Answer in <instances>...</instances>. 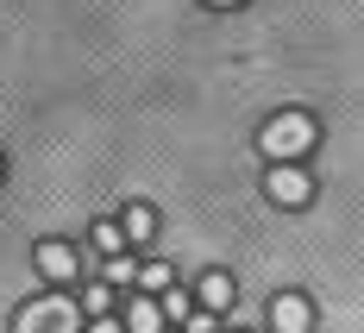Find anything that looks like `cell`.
Instances as JSON below:
<instances>
[{
  "label": "cell",
  "instance_id": "cell-13",
  "mask_svg": "<svg viewBox=\"0 0 364 333\" xmlns=\"http://www.w3.org/2000/svg\"><path fill=\"white\" fill-rule=\"evenodd\" d=\"M101 277H107L113 290H119V283H132V277H139V264H132L126 252H119V258H107V270H101Z\"/></svg>",
  "mask_w": 364,
  "mask_h": 333
},
{
  "label": "cell",
  "instance_id": "cell-12",
  "mask_svg": "<svg viewBox=\"0 0 364 333\" xmlns=\"http://www.w3.org/2000/svg\"><path fill=\"white\" fill-rule=\"evenodd\" d=\"M82 308H88V314H113V283H107V277L82 290Z\"/></svg>",
  "mask_w": 364,
  "mask_h": 333
},
{
  "label": "cell",
  "instance_id": "cell-11",
  "mask_svg": "<svg viewBox=\"0 0 364 333\" xmlns=\"http://www.w3.org/2000/svg\"><path fill=\"white\" fill-rule=\"evenodd\" d=\"M95 245H101L107 258H119V252H126V226H113V221H95Z\"/></svg>",
  "mask_w": 364,
  "mask_h": 333
},
{
  "label": "cell",
  "instance_id": "cell-14",
  "mask_svg": "<svg viewBox=\"0 0 364 333\" xmlns=\"http://www.w3.org/2000/svg\"><path fill=\"white\" fill-rule=\"evenodd\" d=\"M182 333H220V314H188V327Z\"/></svg>",
  "mask_w": 364,
  "mask_h": 333
},
{
  "label": "cell",
  "instance_id": "cell-5",
  "mask_svg": "<svg viewBox=\"0 0 364 333\" xmlns=\"http://www.w3.org/2000/svg\"><path fill=\"white\" fill-rule=\"evenodd\" d=\"M119 321H126V333H170V321H164V302L145 296V290L126 302V314H119Z\"/></svg>",
  "mask_w": 364,
  "mask_h": 333
},
{
  "label": "cell",
  "instance_id": "cell-17",
  "mask_svg": "<svg viewBox=\"0 0 364 333\" xmlns=\"http://www.w3.org/2000/svg\"><path fill=\"white\" fill-rule=\"evenodd\" d=\"M0 176H6V164H0Z\"/></svg>",
  "mask_w": 364,
  "mask_h": 333
},
{
  "label": "cell",
  "instance_id": "cell-10",
  "mask_svg": "<svg viewBox=\"0 0 364 333\" xmlns=\"http://www.w3.org/2000/svg\"><path fill=\"white\" fill-rule=\"evenodd\" d=\"M170 283H176V264H145V270H139V290H145V296H164Z\"/></svg>",
  "mask_w": 364,
  "mask_h": 333
},
{
  "label": "cell",
  "instance_id": "cell-15",
  "mask_svg": "<svg viewBox=\"0 0 364 333\" xmlns=\"http://www.w3.org/2000/svg\"><path fill=\"white\" fill-rule=\"evenodd\" d=\"M88 333H126V321H113V314H95V321H88Z\"/></svg>",
  "mask_w": 364,
  "mask_h": 333
},
{
  "label": "cell",
  "instance_id": "cell-16",
  "mask_svg": "<svg viewBox=\"0 0 364 333\" xmlns=\"http://www.w3.org/2000/svg\"><path fill=\"white\" fill-rule=\"evenodd\" d=\"M208 6H239V0H208Z\"/></svg>",
  "mask_w": 364,
  "mask_h": 333
},
{
  "label": "cell",
  "instance_id": "cell-2",
  "mask_svg": "<svg viewBox=\"0 0 364 333\" xmlns=\"http://www.w3.org/2000/svg\"><path fill=\"white\" fill-rule=\"evenodd\" d=\"M19 333H75V302H63V296L26 302L19 308Z\"/></svg>",
  "mask_w": 364,
  "mask_h": 333
},
{
  "label": "cell",
  "instance_id": "cell-3",
  "mask_svg": "<svg viewBox=\"0 0 364 333\" xmlns=\"http://www.w3.org/2000/svg\"><path fill=\"white\" fill-rule=\"evenodd\" d=\"M270 201H283V208H308V201H314V176H308L301 164H277V170H270Z\"/></svg>",
  "mask_w": 364,
  "mask_h": 333
},
{
  "label": "cell",
  "instance_id": "cell-18",
  "mask_svg": "<svg viewBox=\"0 0 364 333\" xmlns=\"http://www.w3.org/2000/svg\"><path fill=\"white\" fill-rule=\"evenodd\" d=\"M232 333H245V327H232Z\"/></svg>",
  "mask_w": 364,
  "mask_h": 333
},
{
  "label": "cell",
  "instance_id": "cell-6",
  "mask_svg": "<svg viewBox=\"0 0 364 333\" xmlns=\"http://www.w3.org/2000/svg\"><path fill=\"white\" fill-rule=\"evenodd\" d=\"M32 264L44 270V277H50V283H70V277H75V252L63 245V239H38Z\"/></svg>",
  "mask_w": 364,
  "mask_h": 333
},
{
  "label": "cell",
  "instance_id": "cell-8",
  "mask_svg": "<svg viewBox=\"0 0 364 333\" xmlns=\"http://www.w3.org/2000/svg\"><path fill=\"white\" fill-rule=\"evenodd\" d=\"M119 221H126V245H151V233H157V208L151 201H132Z\"/></svg>",
  "mask_w": 364,
  "mask_h": 333
},
{
  "label": "cell",
  "instance_id": "cell-1",
  "mask_svg": "<svg viewBox=\"0 0 364 333\" xmlns=\"http://www.w3.org/2000/svg\"><path fill=\"white\" fill-rule=\"evenodd\" d=\"M257 145H264L270 164H301L308 151L321 145V120H314V113H301V107H283L270 126H264V139H257Z\"/></svg>",
  "mask_w": 364,
  "mask_h": 333
},
{
  "label": "cell",
  "instance_id": "cell-4",
  "mask_svg": "<svg viewBox=\"0 0 364 333\" xmlns=\"http://www.w3.org/2000/svg\"><path fill=\"white\" fill-rule=\"evenodd\" d=\"M270 327L277 333H314V302L295 296V290H283V296L270 302Z\"/></svg>",
  "mask_w": 364,
  "mask_h": 333
},
{
  "label": "cell",
  "instance_id": "cell-7",
  "mask_svg": "<svg viewBox=\"0 0 364 333\" xmlns=\"http://www.w3.org/2000/svg\"><path fill=\"white\" fill-rule=\"evenodd\" d=\"M195 290H201V302H208V314H226L232 296H239V283H232L226 270H201V283H195Z\"/></svg>",
  "mask_w": 364,
  "mask_h": 333
},
{
  "label": "cell",
  "instance_id": "cell-9",
  "mask_svg": "<svg viewBox=\"0 0 364 333\" xmlns=\"http://www.w3.org/2000/svg\"><path fill=\"white\" fill-rule=\"evenodd\" d=\"M164 321H176V327H188V314H195V296H188V290H176V283H170V290H164Z\"/></svg>",
  "mask_w": 364,
  "mask_h": 333
}]
</instances>
